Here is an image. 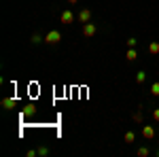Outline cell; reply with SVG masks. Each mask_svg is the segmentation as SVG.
I'll return each instance as SVG.
<instances>
[{
    "label": "cell",
    "mask_w": 159,
    "mask_h": 157,
    "mask_svg": "<svg viewBox=\"0 0 159 157\" xmlns=\"http://www.w3.org/2000/svg\"><path fill=\"white\" fill-rule=\"evenodd\" d=\"M60 40H61V32L60 30H51V32L45 34V43H47V45H57Z\"/></svg>",
    "instance_id": "cell-1"
},
{
    "label": "cell",
    "mask_w": 159,
    "mask_h": 157,
    "mask_svg": "<svg viewBox=\"0 0 159 157\" xmlns=\"http://www.w3.org/2000/svg\"><path fill=\"white\" fill-rule=\"evenodd\" d=\"M96 34H98V25L96 24H91V21L83 24V36L85 38H91V36H96Z\"/></svg>",
    "instance_id": "cell-2"
},
{
    "label": "cell",
    "mask_w": 159,
    "mask_h": 157,
    "mask_svg": "<svg viewBox=\"0 0 159 157\" xmlns=\"http://www.w3.org/2000/svg\"><path fill=\"white\" fill-rule=\"evenodd\" d=\"M76 19H79L81 24H89V21H91V11H89V9H81L79 15H76Z\"/></svg>",
    "instance_id": "cell-3"
},
{
    "label": "cell",
    "mask_w": 159,
    "mask_h": 157,
    "mask_svg": "<svg viewBox=\"0 0 159 157\" xmlns=\"http://www.w3.org/2000/svg\"><path fill=\"white\" fill-rule=\"evenodd\" d=\"M142 138L144 140H153L155 138V127L153 125H142Z\"/></svg>",
    "instance_id": "cell-4"
},
{
    "label": "cell",
    "mask_w": 159,
    "mask_h": 157,
    "mask_svg": "<svg viewBox=\"0 0 159 157\" xmlns=\"http://www.w3.org/2000/svg\"><path fill=\"white\" fill-rule=\"evenodd\" d=\"M60 21H61V24H66V25H70V24L74 21L72 11H61V13H60Z\"/></svg>",
    "instance_id": "cell-5"
},
{
    "label": "cell",
    "mask_w": 159,
    "mask_h": 157,
    "mask_svg": "<svg viewBox=\"0 0 159 157\" xmlns=\"http://www.w3.org/2000/svg\"><path fill=\"white\" fill-rule=\"evenodd\" d=\"M15 106H17V100H15V98H4V100H2V109L4 110H13Z\"/></svg>",
    "instance_id": "cell-6"
},
{
    "label": "cell",
    "mask_w": 159,
    "mask_h": 157,
    "mask_svg": "<svg viewBox=\"0 0 159 157\" xmlns=\"http://www.w3.org/2000/svg\"><path fill=\"white\" fill-rule=\"evenodd\" d=\"M125 60H127V62H136V60H138V53H136V47H127V53H125Z\"/></svg>",
    "instance_id": "cell-7"
},
{
    "label": "cell",
    "mask_w": 159,
    "mask_h": 157,
    "mask_svg": "<svg viewBox=\"0 0 159 157\" xmlns=\"http://www.w3.org/2000/svg\"><path fill=\"white\" fill-rule=\"evenodd\" d=\"M132 121L134 123H142V106H138V110L132 115Z\"/></svg>",
    "instance_id": "cell-8"
},
{
    "label": "cell",
    "mask_w": 159,
    "mask_h": 157,
    "mask_svg": "<svg viewBox=\"0 0 159 157\" xmlns=\"http://www.w3.org/2000/svg\"><path fill=\"white\" fill-rule=\"evenodd\" d=\"M30 43H32V45H40V43H45V36H40V34H32Z\"/></svg>",
    "instance_id": "cell-9"
},
{
    "label": "cell",
    "mask_w": 159,
    "mask_h": 157,
    "mask_svg": "<svg viewBox=\"0 0 159 157\" xmlns=\"http://www.w3.org/2000/svg\"><path fill=\"white\" fill-rule=\"evenodd\" d=\"M123 140H125L127 145H132V142L136 140V134H134V132H125V136H123Z\"/></svg>",
    "instance_id": "cell-10"
},
{
    "label": "cell",
    "mask_w": 159,
    "mask_h": 157,
    "mask_svg": "<svg viewBox=\"0 0 159 157\" xmlns=\"http://www.w3.org/2000/svg\"><path fill=\"white\" fill-rule=\"evenodd\" d=\"M148 53H151V55H157L159 53V43H151V45H148Z\"/></svg>",
    "instance_id": "cell-11"
},
{
    "label": "cell",
    "mask_w": 159,
    "mask_h": 157,
    "mask_svg": "<svg viewBox=\"0 0 159 157\" xmlns=\"http://www.w3.org/2000/svg\"><path fill=\"white\" fill-rule=\"evenodd\" d=\"M34 113H36V106H34V104H28V106L24 109V115H25V117H28V115H34Z\"/></svg>",
    "instance_id": "cell-12"
},
{
    "label": "cell",
    "mask_w": 159,
    "mask_h": 157,
    "mask_svg": "<svg viewBox=\"0 0 159 157\" xmlns=\"http://www.w3.org/2000/svg\"><path fill=\"white\" fill-rule=\"evenodd\" d=\"M136 81H138V83H144V81H147V72H144V70L136 72Z\"/></svg>",
    "instance_id": "cell-13"
},
{
    "label": "cell",
    "mask_w": 159,
    "mask_h": 157,
    "mask_svg": "<svg viewBox=\"0 0 159 157\" xmlns=\"http://www.w3.org/2000/svg\"><path fill=\"white\" fill-rule=\"evenodd\" d=\"M151 155V151H148L147 146H140V149H138V157H148Z\"/></svg>",
    "instance_id": "cell-14"
},
{
    "label": "cell",
    "mask_w": 159,
    "mask_h": 157,
    "mask_svg": "<svg viewBox=\"0 0 159 157\" xmlns=\"http://www.w3.org/2000/svg\"><path fill=\"white\" fill-rule=\"evenodd\" d=\"M151 94H153V96H159V81L151 85Z\"/></svg>",
    "instance_id": "cell-15"
},
{
    "label": "cell",
    "mask_w": 159,
    "mask_h": 157,
    "mask_svg": "<svg viewBox=\"0 0 159 157\" xmlns=\"http://www.w3.org/2000/svg\"><path fill=\"white\" fill-rule=\"evenodd\" d=\"M45 155H49V149L47 146H40L38 149V157H45Z\"/></svg>",
    "instance_id": "cell-16"
},
{
    "label": "cell",
    "mask_w": 159,
    "mask_h": 157,
    "mask_svg": "<svg viewBox=\"0 0 159 157\" xmlns=\"http://www.w3.org/2000/svg\"><path fill=\"white\" fill-rule=\"evenodd\" d=\"M125 45H127V47H136V45H138V40L132 36V38H127V40H125Z\"/></svg>",
    "instance_id": "cell-17"
},
{
    "label": "cell",
    "mask_w": 159,
    "mask_h": 157,
    "mask_svg": "<svg viewBox=\"0 0 159 157\" xmlns=\"http://www.w3.org/2000/svg\"><path fill=\"white\" fill-rule=\"evenodd\" d=\"M153 119H155V121L159 123V109H155V110H153Z\"/></svg>",
    "instance_id": "cell-18"
},
{
    "label": "cell",
    "mask_w": 159,
    "mask_h": 157,
    "mask_svg": "<svg viewBox=\"0 0 159 157\" xmlns=\"http://www.w3.org/2000/svg\"><path fill=\"white\" fill-rule=\"evenodd\" d=\"M66 2H68V4H79L81 0H66Z\"/></svg>",
    "instance_id": "cell-19"
},
{
    "label": "cell",
    "mask_w": 159,
    "mask_h": 157,
    "mask_svg": "<svg viewBox=\"0 0 159 157\" xmlns=\"http://www.w3.org/2000/svg\"><path fill=\"white\" fill-rule=\"evenodd\" d=\"M157 157H159V149H157Z\"/></svg>",
    "instance_id": "cell-20"
}]
</instances>
